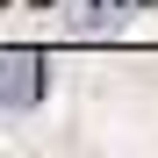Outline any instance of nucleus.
<instances>
[{"instance_id": "1", "label": "nucleus", "mask_w": 158, "mask_h": 158, "mask_svg": "<svg viewBox=\"0 0 158 158\" xmlns=\"http://www.w3.org/2000/svg\"><path fill=\"white\" fill-rule=\"evenodd\" d=\"M43 58H36V50H7V58H0V108H36V101H43Z\"/></svg>"}]
</instances>
